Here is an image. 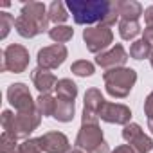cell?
<instances>
[{"label": "cell", "instance_id": "6da1fadb", "mask_svg": "<svg viewBox=\"0 0 153 153\" xmlns=\"http://www.w3.org/2000/svg\"><path fill=\"white\" fill-rule=\"evenodd\" d=\"M112 2L108 0H68L67 7L70 9L76 24H96L103 22L110 11Z\"/></svg>", "mask_w": 153, "mask_h": 153}, {"label": "cell", "instance_id": "7a4b0ae2", "mask_svg": "<svg viewBox=\"0 0 153 153\" xmlns=\"http://www.w3.org/2000/svg\"><path fill=\"white\" fill-rule=\"evenodd\" d=\"M105 81L112 96L124 97L131 90V85L135 83V72L131 68H115L105 74Z\"/></svg>", "mask_w": 153, "mask_h": 153}, {"label": "cell", "instance_id": "3957f363", "mask_svg": "<svg viewBox=\"0 0 153 153\" xmlns=\"http://www.w3.org/2000/svg\"><path fill=\"white\" fill-rule=\"evenodd\" d=\"M83 38L87 42L88 51L97 52V51H101V49H105V47H108L112 43V31L108 27H105V25L90 27V29H85Z\"/></svg>", "mask_w": 153, "mask_h": 153}, {"label": "cell", "instance_id": "277c9868", "mask_svg": "<svg viewBox=\"0 0 153 153\" xmlns=\"http://www.w3.org/2000/svg\"><path fill=\"white\" fill-rule=\"evenodd\" d=\"M4 68H9L13 72H22L27 63H29V54L24 47L20 45H11L6 49V54H4Z\"/></svg>", "mask_w": 153, "mask_h": 153}, {"label": "cell", "instance_id": "5b68a950", "mask_svg": "<svg viewBox=\"0 0 153 153\" xmlns=\"http://www.w3.org/2000/svg\"><path fill=\"white\" fill-rule=\"evenodd\" d=\"M65 58H67V49L61 43H56L52 47H45L38 52V63L43 68H54V67L61 65Z\"/></svg>", "mask_w": 153, "mask_h": 153}, {"label": "cell", "instance_id": "8992f818", "mask_svg": "<svg viewBox=\"0 0 153 153\" xmlns=\"http://www.w3.org/2000/svg\"><path fill=\"white\" fill-rule=\"evenodd\" d=\"M79 148H87L90 149V153L103 144V135H101V130L96 126V124H85L83 130L79 131L78 135V140H76Z\"/></svg>", "mask_w": 153, "mask_h": 153}, {"label": "cell", "instance_id": "52a82bcc", "mask_svg": "<svg viewBox=\"0 0 153 153\" xmlns=\"http://www.w3.org/2000/svg\"><path fill=\"white\" fill-rule=\"evenodd\" d=\"M20 15L25 16V18H29V20H33L42 31L47 29L49 11L45 9L43 4H40V2H29V4H25V6L22 7V13H20Z\"/></svg>", "mask_w": 153, "mask_h": 153}, {"label": "cell", "instance_id": "ba28073f", "mask_svg": "<svg viewBox=\"0 0 153 153\" xmlns=\"http://www.w3.org/2000/svg\"><path fill=\"white\" fill-rule=\"evenodd\" d=\"M40 123L38 115L33 114V110L20 114L16 119H13V137H25L27 133L33 131V128H36Z\"/></svg>", "mask_w": 153, "mask_h": 153}, {"label": "cell", "instance_id": "9c48e42d", "mask_svg": "<svg viewBox=\"0 0 153 153\" xmlns=\"http://www.w3.org/2000/svg\"><path fill=\"white\" fill-rule=\"evenodd\" d=\"M7 96H9V101H11L20 112H29V110H33L31 94H29V90L25 88V85H22V83H18V85H11Z\"/></svg>", "mask_w": 153, "mask_h": 153}, {"label": "cell", "instance_id": "30bf717a", "mask_svg": "<svg viewBox=\"0 0 153 153\" xmlns=\"http://www.w3.org/2000/svg\"><path fill=\"white\" fill-rule=\"evenodd\" d=\"M38 144L42 149H45L49 153H63L68 148V140L61 133H47L38 139Z\"/></svg>", "mask_w": 153, "mask_h": 153}, {"label": "cell", "instance_id": "8fae6325", "mask_svg": "<svg viewBox=\"0 0 153 153\" xmlns=\"http://www.w3.org/2000/svg\"><path fill=\"white\" fill-rule=\"evenodd\" d=\"M99 115L105 119V121H108V123H126V121H130V110L126 108V106H123V105H108V103H105L103 105V108L99 110Z\"/></svg>", "mask_w": 153, "mask_h": 153}, {"label": "cell", "instance_id": "7c38bea8", "mask_svg": "<svg viewBox=\"0 0 153 153\" xmlns=\"http://www.w3.org/2000/svg\"><path fill=\"white\" fill-rule=\"evenodd\" d=\"M124 61H126V52L121 45H115L110 52L101 54L97 58V63L101 67H117V65H123Z\"/></svg>", "mask_w": 153, "mask_h": 153}, {"label": "cell", "instance_id": "4fadbf2b", "mask_svg": "<svg viewBox=\"0 0 153 153\" xmlns=\"http://www.w3.org/2000/svg\"><path fill=\"white\" fill-rule=\"evenodd\" d=\"M119 15L123 16V20L137 22V18L142 15V6L133 0H124V2H119Z\"/></svg>", "mask_w": 153, "mask_h": 153}, {"label": "cell", "instance_id": "5bb4252c", "mask_svg": "<svg viewBox=\"0 0 153 153\" xmlns=\"http://www.w3.org/2000/svg\"><path fill=\"white\" fill-rule=\"evenodd\" d=\"M15 27H16L18 34H22L24 38H33V36H36L38 33H43L33 20H29V18H25V16H22V15L16 18Z\"/></svg>", "mask_w": 153, "mask_h": 153}, {"label": "cell", "instance_id": "9a60e30c", "mask_svg": "<svg viewBox=\"0 0 153 153\" xmlns=\"http://www.w3.org/2000/svg\"><path fill=\"white\" fill-rule=\"evenodd\" d=\"M33 79H34V83H36V87H38L40 92H49V90L52 88V85L56 83V78H54V76H52L51 72H47V70H42V68L34 70Z\"/></svg>", "mask_w": 153, "mask_h": 153}, {"label": "cell", "instance_id": "2e32d148", "mask_svg": "<svg viewBox=\"0 0 153 153\" xmlns=\"http://www.w3.org/2000/svg\"><path fill=\"white\" fill-rule=\"evenodd\" d=\"M56 90H58L59 99H63V101H74L76 94H78V88H76V85L70 79H61L56 85Z\"/></svg>", "mask_w": 153, "mask_h": 153}, {"label": "cell", "instance_id": "e0dca14e", "mask_svg": "<svg viewBox=\"0 0 153 153\" xmlns=\"http://www.w3.org/2000/svg\"><path fill=\"white\" fill-rule=\"evenodd\" d=\"M74 115V101H63L59 99L56 103V110H54V117L59 121H70Z\"/></svg>", "mask_w": 153, "mask_h": 153}, {"label": "cell", "instance_id": "ac0fdd59", "mask_svg": "<svg viewBox=\"0 0 153 153\" xmlns=\"http://www.w3.org/2000/svg\"><path fill=\"white\" fill-rule=\"evenodd\" d=\"M103 105H105V99L97 90H88L87 92V96H85V110L99 112L103 108Z\"/></svg>", "mask_w": 153, "mask_h": 153}, {"label": "cell", "instance_id": "d6986e66", "mask_svg": "<svg viewBox=\"0 0 153 153\" xmlns=\"http://www.w3.org/2000/svg\"><path fill=\"white\" fill-rule=\"evenodd\" d=\"M68 18V13L65 9V4L61 2H52L51 7H49V20L54 22V24H61Z\"/></svg>", "mask_w": 153, "mask_h": 153}, {"label": "cell", "instance_id": "ffe728a7", "mask_svg": "<svg viewBox=\"0 0 153 153\" xmlns=\"http://www.w3.org/2000/svg\"><path fill=\"white\" fill-rule=\"evenodd\" d=\"M72 34H74L72 27H67V25H56L54 29L49 31V36H51L54 42H58V43H65V42H68V40L72 38Z\"/></svg>", "mask_w": 153, "mask_h": 153}, {"label": "cell", "instance_id": "44dd1931", "mask_svg": "<svg viewBox=\"0 0 153 153\" xmlns=\"http://www.w3.org/2000/svg\"><path fill=\"white\" fill-rule=\"evenodd\" d=\"M119 33H121V36H123L124 40H131V38H135V36L140 33V27H139L137 22L123 20V22L119 24Z\"/></svg>", "mask_w": 153, "mask_h": 153}, {"label": "cell", "instance_id": "7402d4cb", "mask_svg": "<svg viewBox=\"0 0 153 153\" xmlns=\"http://www.w3.org/2000/svg\"><path fill=\"white\" fill-rule=\"evenodd\" d=\"M149 52H151V45H149L148 42H144V40L135 42V43L131 45V49H130V54H131L135 59L148 58V56H149Z\"/></svg>", "mask_w": 153, "mask_h": 153}, {"label": "cell", "instance_id": "603a6c76", "mask_svg": "<svg viewBox=\"0 0 153 153\" xmlns=\"http://www.w3.org/2000/svg\"><path fill=\"white\" fill-rule=\"evenodd\" d=\"M38 108H40V112L45 114V115L54 114V110H56V101H54L52 97H49V96H42V97L38 99Z\"/></svg>", "mask_w": 153, "mask_h": 153}, {"label": "cell", "instance_id": "cb8c5ba5", "mask_svg": "<svg viewBox=\"0 0 153 153\" xmlns=\"http://www.w3.org/2000/svg\"><path fill=\"white\" fill-rule=\"evenodd\" d=\"M72 72L78 76H92L94 74V65L88 61H76L72 65Z\"/></svg>", "mask_w": 153, "mask_h": 153}, {"label": "cell", "instance_id": "d4e9b609", "mask_svg": "<svg viewBox=\"0 0 153 153\" xmlns=\"http://www.w3.org/2000/svg\"><path fill=\"white\" fill-rule=\"evenodd\" d=\"M117 16H119V2H112L110 11L106 13V16H105V20L101 22V25H105V27L114 25V24H115V20H117Z\"/></svg>", "mask_w": 153, "mask_h": 153}, {"label": "cell", "instance_id": "484cf974", "mask_svg": "<svg viewBox=\"0 0 153 153\" xmlns=\"http://www.w3.org/2000/svg\"><path fill=\"white\" fill-rule=\"evenodd\" d=\"M15 18L9 15V13H0V27H2V38H6L7 36V33H9V27L11 25H15Z\"/></svg>", "mask_w": 153, "mask_h": 153}, {"label": "cell", "instance_id": "4316f807", "mask_svg": "<svg viewBox=\"0 0 153 153\" xmlns=\"http://www.w3.org/2000/svg\"><path fill=\"white\" fill-rule=\"evenodd\" d=\"M20 153H40V144L38 140H29L20 148Z\"/></svg>", "mask_w": 153, "mask_h": 153}, {"label": "cell", "instance_id": "83f0119b", "mask_svg": "<svg viewBox=\"0 0 153 153\" xmlns=\"http://www.w3.org/2000/svg\"><path fill=\"white\" fill-rule=\"evenodd\" d=\"M144 42H148L149 45H153V25H148L146 29H144V38H142Z\"/></svg>", "mask_w": 153, "mask_h": 153}, {"label": "cell", "instance_id": "f1b7e54d", "mask_svg": "<svg viewBox=\"0 0 153 153\" xmlns=\"http://www.w3.org/2000/svg\"><path fill=\"white\" fill-rule=\"evenodd\" d=\"M144 20L148 25H153V6H149L146 11H144Z\"/></svg>", "mask_w": 153, "mask_h": 153}, {"label": "cell", "instance_id": "f546056e", "mask_svg": "<svg viewBox=\"0 0 153 153\" xmlns=\"http://www.w3.org/2000/svg\"><path fill=\"white\" fill-rule=\"evenodd\" d=\"M146 114H148V117L149 119H153V94L148 97V101H146Z\"/></svg>", "mask_w": 153, "mask_h": 153}, {"label": "cell", "instance_id": "4dcf8cb0", "mask_svg": "<svg viewBox=\"0 0 153 153\" xmlns=\"http://www.w3.org/2000/svg\"><path fill=\"white\" fill-rule=\"evenodd\" d=\"M114 153H137L135 149H133V146L130 148V146H121V148H117Z\"/></svg>", "mask_w": 153, "mask_h": 153}, {"label": "cell", "instance_id": "1f68e13d", "mask_svg": "<svg viewBox=\"0 0 153 153\" xmlns=\"http://www.w3.org/2000/svg\"><path fill=\"white\" fill-rule=\"evenodd\" d=\"M92 153H108V146L103 142V144H101V146H97V148H96Z\"/></svg>", "mask_w": 153, "mask_h": 153}, {"label": "cell", "instance_id": "d6a6232c", "mask_svg": "<svg viewBox=\"0 0 153 153\" xmlns=\"http://www.w3.org/2000/svg\"><path fill=\"white\" fill-rule=\"evenodd\" d=\"M149 130L153 131V119H149Z\"/></svg>", "mask_w": 153, "mask_h": 153}, {"label": "cell", "instance_id": "836d02e7", "mask_svg": "<svg viewBox=\"0 0 153 153\" xmlns=\"http://www.w3.org/2000/svg\"><path fill=\"white\" fill-rule=\"evenodd\" d=\"M72 153H81V151H72Z\"/></svg>", "mask_w": 153, "mask_h": 153}, {"label": "cell", "instance_id": "e575fe53", "mask_svg": "<svg viewBox=\"0 0 153 153\" xmlns=\"http://www.w3.org/2000/svg\"><path fill=\"white\" fill-rule=\"evenodd\" d=\"M151 65H153V56H151Z\"/></svg>", "mask_w": 153, "mask_h": 153}]
</instances>
